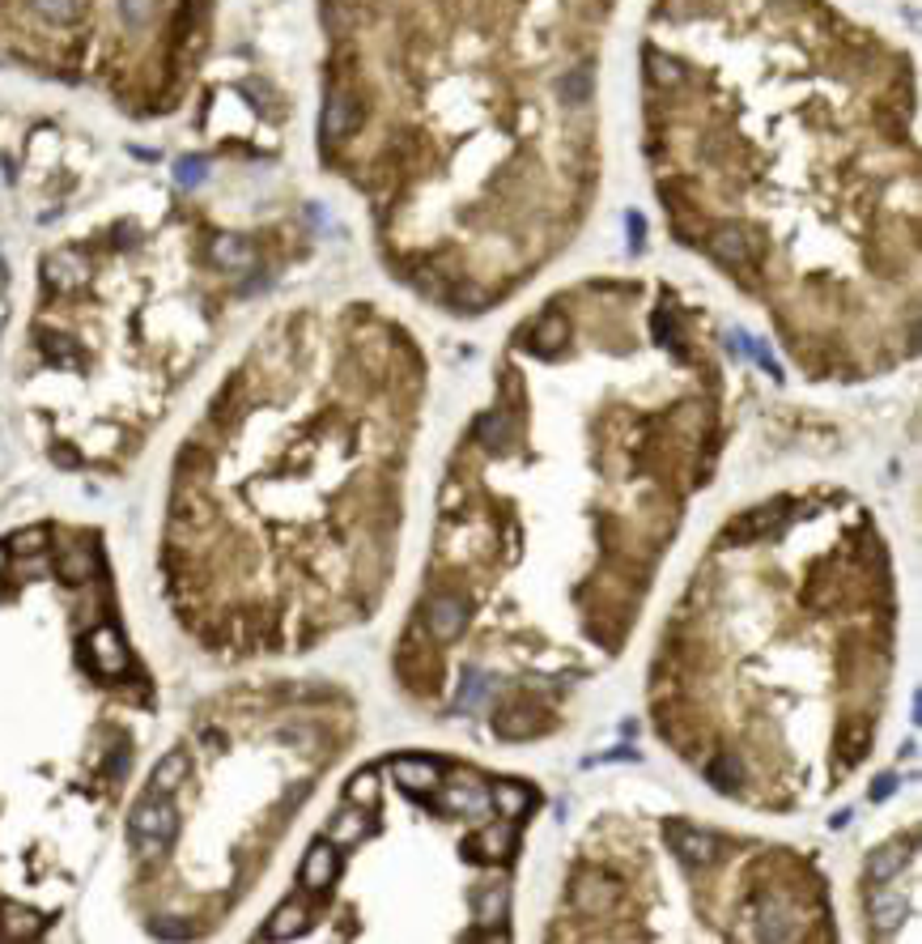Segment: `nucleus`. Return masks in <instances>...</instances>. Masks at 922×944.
Instances as JSON below:
<instances>
[{
    "label": "nucleus",
    "instance_id": "nucleus-1",
    "mask_svg": "<svg viewBox=\"0 0 922 944\" xmlns=\"http://www.w3.org/2000/svg\"><path fill=\"white\" fill-rule=\"evenodd\" d=\"M128 834H132V847H136L141 860H162L166 847L175 843V834H178V813H175V804H170V796H149L145 791V800L128 817Z\"/></svg>",
    "mask_w": 922,
    "mask_h": 944
},
{
    "label": "nucleus",
    "instance_id": "nucleus-2",
    "mask_svg": "<svg viewBox=\"0 0 922 944\" xmlns=\"http://www.w3.org/2000/svg\"><path fill=\"white\" fill-rule=\"evenodd\" d=\"M667 843H672V851H676L680 860L693 863V868H710V863L723 855V843H718L714 834L689 830V826H680V821L667 826Z\"/></svg>",
    "mask_w": 922,
    "mask_h": 944
},
{
    "label": "nucleus",
    "instance_id": "nucleus-3",
    "mask_svg": "<svg viewBox=\"0 0 922 944\" xmlns=\"http://www.w3.org/2000/svg\"><path fill=\"white\" fill-rule=\"evenodd\" d=\"M85 651H90V660H94V668L102 677H124L128 672V647H124L119 630H111V625H98L94 634L85 638Z\"/></svg>",
    "mask_w": 922,
    "mask_h": 944
},
{
    "label": "nucleus",
    "instance_id": "nucleus-4",
    "mask_svg": "<svg viewBox=\"0 0 922 944\" xmlns=\"http://www.w3.org/2000/svg\"><path fill=\"white\" fill-rule=\"evenodd\" d=\"M336 872H340L336 843H315V847L307 851V860H302L298 880H302V889H307V894H324L327 885L336 880Z\"/></svg>",
    "mask_w": 922,
    "mask_h": 944
},
{
    "label": "nucleus",
    "instance_id": "nucleus-5",
    "mask_svg": "<svg viewBox=\"0 0 922 944\" xmlns=\"http://www.w3.org/2000/svg\"><path fill=\"white\" fill-rule=\"evenodd\" d=\"M425 625H430V634H434L438 642H451V638L468 625V604L459 600V596H438V600H430V608H425Z\"/></svg>",
    "mask_w": 922,
    "mask_h": 944
},
{
    "label": "nucleus",
    "instance_id": "nucleus-6",
    "mask_svg": "<svg viewBox=\"0 0 922 944\" xmlns=\"http://www.w3.org/2000/svg\"><path fill=\"white\" fill-rule=\"evenodd\" d=\"M867 911H872V923L880 936H889V931L901 928V919H906V894L901 889H892L889 880H880L872 889V897H867Z\"/></svg>",
    "mask_w": 922,
    "mask_h": 944
},
{
    "label": "nucleus",
    "instance_id": "nucleus-7",
    "mask_svg": "<svg viewBox=\"0 0 922 944\" xmlns=\"http://www.w3.org/2000/svg\"><path fill=\"white\" fill-rule=\"evenodd\" d=\"M361 128V107H357L349 94H332L324 107V119H319V132L324 141H344Z\"/></svg>",
    "mask_w": 922,
    "mask_h": 944
},
{
    "label": "nucleus",
    "instance_id": "nucleus-8",
    "mask_svg": "<svg viewBox=\"0 0 922 944\" xmlns=\"http://www.w3.org/2000/svg\"><path fill=\"white\" fill-rule=\"evenodd\" d=\"M706 247H710L714 260L731 264V268H744V264L752 260V239H748L740 226H714L710 239H706Z\"/></svg>",
    "mask_w": 922,
    "mask_h": 944
},
{
    "label": "nucleus",
    "instance_id": "nucleus-9",
    "mask_svg": "<svg viewBox=\"0 0 922 944\" xmlns=\"http://www.w3.org/2000/svg\"><path fill=\"white\" fill-rule=\"evenodd\" d=\"M570 897H574V906L583 914H608L616 906V885L608 877H578L574 880V889H570Z\"/></svg>",
    "mask_w": 922,
    "mask_h": 944
},
{
    "label": "nucleus",
    "instance_id": "nucleus-10",
    "mask_svg": "<svg viewBox=\"0 0 922 944\" xmlns=\"http://www.w3.org/2000/svg\"><path fill=\"white\" fill-rule=\"evenodd\" d=\"M310 928V911L307 902H281L273 914H268V923H264V940H293V936H302V931Z\"/></svg>",
    "mask_w": 922,
    "mask_h": 944
},
{
    "label": "nucleus",
    "instance_id": "nucleus-11",
    "mask_svg": "<svg viewBox=\"0 0 922 944\" xmlns=\"http://www.w3.org/2000/svg\"><path fill=\"white\" fill-rule=\"evenodd\" d=\"M43 277H48L51 290H77L90 277V264L77 256V251H56L43 260Z\"/></svg>",
    "mask_w": 922,
    "mask_h": 944
},
{
    "label": "nucleus",
    "instance_id": "nucleus-12",
    "mask_svg": "<svg viewBox=\"0 0 922 944\" xmlns=\"http://www.w3.org/2000/svg\"><path fill=\"white\" fill-rule=\"evenodd\" d=\"M187 770H192V757L183 749L166 753L162 762L153 765V774H149V796H175L178 787L187 782Z\"/></svg>",
    "mask_w": 922,
    "mask_h": 944
},
{
    "label": "nucleus",
    "instance_id": "nucleus-13",
    "mask_svg": "<svg viewBox=\"0 0 922 944\" xmlns=\"http://www.w3.org/2000/svg\"><path fill=\"white\" fill-rule=\"evenodd\" d=\"M209 260L217 268H226V273H243V268L256 264V247L247 243V239H239V234H217L209 247Z\"/></svg>",
    "mask_w": 922,
    "mask_h": 944
},
{
    "label": "nucleus",
    "instance_id": "nucleus-14",
    "mask_svg": "<svg viewBox=\"0 0 922 944\" xmlns=\"http://www.w3.org/2000/svg\"><path fill=\"white\" fill-rule=\"evenodd\" d=\"M391 779L400 782L404 791H430L438 787V765L425 757H396L391 762Z\"/></svg>",
    "mask_w": 922,
    "mask_h": 944
},
{
    "label": "nucleus",
    "instance_id": "nucleus-15",
    "mask_svg": "<svg viewBox=\"0 0 922 944\" xmlns=\"http://www.w3.org/2000/svg\"><path fill=\"white\" fill-rule=\"evenodd\" d=\"M506 911H510V889L506 885H481L476 894H472V914H476V923H485V928H493V923H502Z\"/></svg>",
    "mask_w": 922,
    "mask_h": 944
},
{
    "label": "nucleus",
    "instance_id": "nucleus-16",
    "mask_svg": "<svg viewBox=\"0 0 922 944\" xmlns=\"http://www.w3.org/2000/svg\"><path fill=\"white\" fill-rule=\"evenodd\" d=\"M56 570H60L65 583H90L98 574V557L90 545H68L65 554H60V562H56Z\"/></svg>",
    "mask_w": 922,
    "mask_h": 944
},
{
    "label": "nucleus",
    "instance_id": "nucleus-17",
    "mask_svg": "<svg viewBox=\"0 0 922 944\" xmlns=\"http://www.w3.org/2000/svg\"><path fill=\"white\" fill-rule=\"evenodd\" d=\"M361 838H370V817L361 813V809H344V813L332 817L327 843H336V847H353V843H361Z\"/></svg>",
    "mask_w": 922,
    "mask_h": 944
},
{
    "label": "nucleus",
    "instance_id": "nucleus-18",
    "mask_svg": "<svg viewBox=\"0 0 922 944\" xmlns=\"http://www.w3.org/2000/svg\"><path fill=\"white\" fill-rule=\"evenodd\" d=\"M761 936L765 940H795L799 931H795V911L787 906V902H778V897H770L765 906H761Z\"/></svg>",
    "mask_w": 922,
    "mask_h": 944
},
{
    "label": "nucleus",
    "instance_id": "nucleus-19",
    "mask_svg": "<svg viewBox=\"0 0 922 944\" xmlns=\"http://www.w3.org/2000/svg\"><path fill=\"white\" fill-rule=\"evenodd\" d=\"M535 711L532 706H506L502 715H493V728H498V736H506V740H523V736H535L544 723H535Z\"/></svg>",
    "mask_w": 922,
    "mask_h": 944
},
{
    "label": "nucleus",
    "instance_id": "nucleus-20",
    "mask_svg": "<svg viewBox=\"0 0 922 944\" xmlns=\"http://www.w3.org/2000/svg\"><path fill=\"white\" fill-rule=\"evenodd\" d=\"M476 439L485 442L489 451H510V442H515V425H510L506 413H485V417H476Z\"/></svg>",
    "mask_w": 922,
    "mask_h": 944
},
{
    "label": "nucleus",
    "instance_id": "nucleus-21",
    "mask_svg": "<svg viewBox=\"0 0 922 944\" xmlns=\"http://www.w3.org/2000/svg\"><path fill=\"white\" fill-rule=\"evenodd\" d=\"M489 800H493L498 817H510V821L532 809V791H527V787H518V782H498V787L489 791Z\"/></svg>",
    "mask_w": 922,
    "mask_h": 944
},
{
    "label": "nucleus",
    "instance_id": "nucleus-22",
    "mask_svg": "<svg viewBox=\"0 0 922 944\" xmlns=\"http://www.w3.org/2000/svg\"><path fill=\"white\" fill-rule=\"evenodd\" d=\"M906 851H901V843H892V847H880L872 855V860H867V880H872V885H880V880H892L897 877V872H901V868H906Z\"/></svg>",
    "mask_w": 922,
    "mask_h": 944
},
{
    "label": "nucleus",
    "instance_id": "nucleus-23",
    "mask_svg": "<svg viewBox=\"0 0 922 944\" xmlns=\"http://www.w3.org/2000/svg\"><path fill=\"white\" fill-rule=\"evenodd\" d=\"M561 341H566V319H561L557 310H549V315H544V319L532 328V349L549 358V354H552V349H557Z\"/></svg>",
    "mask_w": 922,
    "mask_h": 944
},
{
    "label": "nucleus",
    "instance_id": "nucleus-24",
    "mask_svg": "<svg viewBox=\"0 0 922 944\" xmlns=\"http://www.w3.org/2000/svg\"><path fill=\"white\" fill-rule=\"evenodd\" d=\"M34 13L51 22V26H73L82 17V0H30Z\"/></svg>",
    "mask_w": 922,
    "mask_h": 944
},
{
    "label": "nucleus",
    "instance_id": "nucleus-25",
    "mask_svg": "<svg viewBox=\"0 0 922 944\" xmlns=\"http://www.w3.org/2000/svg\"><path fill=\"white\" fill-rule=\"evenodd\" d=\"M447 804H451L455 813H472V817L493 809L489 791H476V787H451V791H447Z\"/></svg>",
    "mask_w": 922,
    "mask_h": 944
},
{
    "label": "nucleus",
    "instance_id": "nucleus-26",
    "mask_svg": "<svg viewBox=\"0 0 922 944\" xmlns=\"http://www.w3.org/2000/svg\"><path fill=\"white\" fill-rule=\"evenodd\" d=\"M481 847H485V855H510L515 851V821L506 817V821H493L485 834H481Z\"/></svg>",
    "mask_w": 922,
    "mask_h": 944
},
{
    "label": "nucleus",
    "instance_id": "nucleus-27",
    "mask_svg": "<svg viewBox=\"0 0 922 944\" xmlns=\"http://www.w3.org/2000/svg\"><path fill=\"white\" fill-rule=\"evenodd\" d=\"M4 931L17 936V940H26V936H39V931H43V919H39L34 911H26V906H4Z\"/></svg>",
    "mask_w": 922,
    "mask_h": 944
},
{
    "label": "nucleus",
    "instance_id": "nucleus-28",
    "mask_svg": "<svg viewBox=\"0 0 922 944\" xmlns=\"http://www.w3.org/2000/svg\"><path fill=\"white\" fill-rule=\"evenodd\" d=\"M647 73H650V82L655 85H680L684 82V68H680L672 56H659L655 48L647 51Z\"/></svg>",
    "mask_w": 922,
    "mask_h": 944
},
{
    "label": "nucleus",
    "instance_id": "nucleus-29",
    "mask_svg": "<svg viewBox=\"0 0 922 944\" xmlns=\"http://www.w3.org/2000/svg\"><path fill=\"white\" fill-rule=\"evenodd\" d=\"M344 796H349V804H357V809H374V804H378V779H374L370 770H361V774L349 779Z\"/></svg>",
    "mask_w": 922,
    "mask_h": 944
},
{
    "label": "nucleus",
    "instance_id": "nucleus-30",
    "mask_svg": "<svg viewBox=\"0 0 922 944\" xmlns=\"http://www.w3.org/2000/svg\"><path fill=\"white\" fill-rule=\"evenodd\" d=\"M561 98H566L570 107L591 102V68H574V73H566V77H561Z\"/></svg>",
    "mask_w": 922,
    "mask_h": 944
},
{
    "label": "nucleus",
    "instance_id": "nucleus-31",
    "mask_svg": "<svg viewBox=\"0 0 922 944\" xmlns=\"http://www.w3.org/2000/svg\"><path fill=\"white\" fill-rule=\"evenodd\" d=\"M48 549V528H22L13 540H9V554L17 557H34Z\"/></svg>",
    "mask_w": 922,
    "mask_h": 944
},
{
    "label": "nucleus",
    "instance_id": "nucleus-32",
    "mask_svg": "<svg viewBox=\"0 0 922 944\" xmlns=\"http://www.w3.org/2000/svg\"><path fill=\"white\" fill-rule=\"evenodd\" d=\"M158 13V0H119V17L128 22L132 31H145Z\"/></svg>",
    "mask_w": 922,
    "mask_h": 944
},
{
    "label": "nucleus",
    "instance_id": "nucleus-33",
    "mask_svg": "<svg viewBox=\"0 0 922 944\" xmlns=\"http://www.w3.org/2000/svg\"><path fill=\"white\" fill-rule=\"evenodd\" d=\"M43 354H48L51 362H60V366H73V362H77V349H73L68 337H48V341H43Z\"/></svg>",
    "mask_w": 922,
    "mask_h": 944
},
{
    "label": "nucleus",
    "instance_id": "nucleus-34",
    "mask_svg": "<svg viewBox=\"0 0 922 944\" xmlns=\"http://www.w3.org/2000/svg\"><path fill=\"white\" fill-rule=\"evenodd\" d=\"M149 931H153V936H162V940H187V936H192V928H187V923H175V919H149Z\"/></svg>",
    "mask_w": 922,
    "mask_h": 944
},
{
    "label": "nucleus",
    "instance_id": "nucleus-35",
    "mask_svg": "<svg viewBox=\"0 0 922 944\" xmlns=\"http://www.w3.org/2000/svg\"><path fill=\"white\" fill-rule=\"evenodd\" d=\"M175 179L183 183V188H196V183L204 179V158H183L175 170Z\"/></svg>",
    "mask_w": 922,
    "mask_h": 944
},
{
    "label": "nucleus",
    "instance_id": "nucleus-36",
    "mask_svg": "<svg viewBox=\"0 0 922 944\" xmlns=\"http://www.w3.org/2000/svg\"><path fill=\"white\" fill-rule=\"evenodd\" d=\"M710 782L714 787H723V791H731V787H735V762H731V757H718V762L710 765Z\"/></svg>",
    "mask_w": 922,
    "mask_h": 944
},
{
    "label": "nucleus",
    "instance_id": "nucleus-37",
    "mask_svg": "<svg viewBox=\"0 0 922 944\" xmlns=\"http://www.w3.org/2000/svg\"><path fill=\"white\" fill-rule=\"evenodd\" d=\"M841 740H846V762H855L858 753H863V745H867V728L855 723V728H846V732H841Z\"/></svg>",
    "mask_w": 922,
    "mask_h": 944
},
{
    "label": "nucleus",
    "instance_id": "nucleus-38",
    "mask_svg": "<svg viewBox=\"0 0 922 944\" xmlns=\"http://www.w3.org/2000/svg\"><path fill=\"white\" fill-rule=\"evenodd\" d=\"M655 332H659V337H664V341L672 345V349H680V332H676V319H672V315H667V310H659V315H655Z\"/></svg>",
    "mask_w": 922,
    "mask_h": 944
},
{
    "label": "nucleus",
    "instance_id": "nucleus-39",
    "mask_svg": "<svg viewBox=\"0 0 922 944\" xmlns=\"http://www.w3.org/2000/svg\"><path fill=\"white\" fill-rule=\"evenodd\" d=\"M485 694V677L481 672H468V681H464V694H459V706H472V702Z\"/></svg>",
    "mask_w": 922,
    "mask_h": 944
},
{
    "label": "nucleus",
    "instance_id": "nucleus-40",
    "mask_svg": "<svg viewBox=\"0 0 922 944\" xmlns=\"http://www.w3.org/2000/svg\"><path fill=\"white\" fill-rule=\"evenodd\" d=\"M897 787H901V782H897V774H880V779H875V787H872V800H889Z\"/></svg>",
    "mask_w": 922,
    "mask_h": 944
},
{
    "label": "nucleus",
    "instance_id": "nucleus-41",
    "mask_svg": "<svg viewBox=\"0 0 922 944\" xmlns=\"http://www.w3.org/2000/svg\"><path fill=\"white\" fill-rule=\"evenodd\" d=\"M630 230H633V247H642V230H647L642 213H630Z\"/></svg>",
    "mask_w": 922,
    "mask_h": 944
},
{
    "label": "nucleus",
    "instance_id": "nucleus-42",
    "mask_svg": "<svg viewBox=\"0 0 922 944\" xmlns=\"http://www.w3.org/2000/svg\"><path fill=\"white\" fill-rule=\"evenodd\" d=\"M4 566H9V549L0 545V574H4Z\"/></svg>",
    "mask_w": 922,
    "mask_h": 944
}]
</instances>
